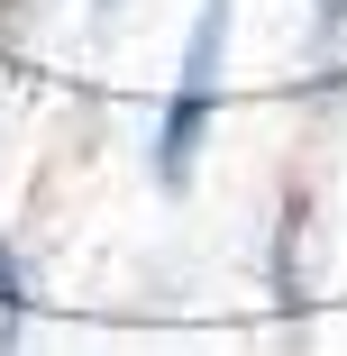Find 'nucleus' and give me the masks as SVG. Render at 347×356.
Here are the masks:
<instances>
[{
	"instance_id": "1",
	"label": "nucleus",
	"mask_w": 347,
	"mask_h": 356,
	"mask_svg": "<svg viewBox=\"0 0 347 356\" xmlns=\"http://www.w3.org/2000/svg\"><path fill=\"white\" fill-rule=\"evenodd\" d=\"M220 55H229V0H201V19H192V46H183L174 110H165V128H156V174H165V183H192L201 128H211V92H220Z\"/></svg>"
}]
</instances>
